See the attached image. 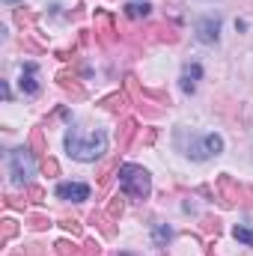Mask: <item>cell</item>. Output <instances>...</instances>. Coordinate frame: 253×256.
<instances>
[{
  "label": "cell",
  "instance_id": "obj_1",
  "mask_svg": "<svg viewBox=\"0 0 253 256\" xmlns=\"http://www.w3.org/2000/svg\"><path fill=\"white\" fill-rule=\"evenodd\" d=\"M66 152L78 161H98L108 152V134L104 131H92V134H80V131H68L66 134Z\"/></svg>",
  "mask_w": 253,
  "mask_h": 256
},
{
  "label": "cell",
  "instance_id": "obj_2",
  "mask_svg": "<svg viewBox=\"0 0 253 256\" xmlns=\"http://www.w3.org/2000/svg\"><path fill=\"white\" fill-rule=\"evenodd\" d=\"M116 176H120V188H122V194L128 200H140L143 202L152 194V176L140 164H120Z\"/></svg>",
  "mask_w": 253,
  "mask_h": 256
},
{
  "label": "cell",
  "instance_id": "obj_3",
  "mask_svg": "<svg viewBox=\"0 0 253 256\" xmlns=\"http://www.w3.org/2000/svg\"><path fill=\"white\" fill-rule=\"evenodd\" d=\"M185 137H188V131H182ZM179 143V149L194 158V161H208V158H214V155H220L224 152V140L218 137V134H190L188 143L185 140H176Z\"/></svg>",
  "mask_w": 253,
  "mask_h": 256
},
{
  "label": "cell",
  "instance_id": "obj_4",
  "mask_svg": "<svg viewBox=\"0 0 253 256\" xmlns=\"http://www.w3.org/2000/svg\"><path fill=\"white\" fill-rule=\"evenodd\" d=\"M6 164H9V179H12V185H18V188H24L27 182H30V176L36 173V161H33V152L30 149H9L6 152Z\"/></svg>",
  "mask_w": 253,
  "mask_h": 256
},
{
  "label": "cell",
  "instance_id": "obj_5",
  "mask_svg": "<svg viewBox=\"0 0 253 256\" xmlns=\"http://www.w3.org/2000/svg\"><path fill=\"white\" fill-rule=\"evenodd\" d=\"M194 33H196V39H200L202 45H214L218 36H220V18H214V15L200 18V21L194 24Z\"/></svg>",
  "mask_w": 253,
  "mask_h": 256
},
{
  "label": "cell",
  "instance_id": "obj_6",
  "mask_svg": "<svg viewBox=\"0 0 253 256\" xmlns=\"http://www.w3.org/2000/svg\"><path fill=\"white\" fill-rule=\"evenodd\" d=\"M57 196L66 202H84V200H90V185L86 182H63V185H57Z\"/></svg>",
  "mask_w": 253,
  "mask_h": 256
},
{
  "label": "cell",
  "instance_id": "obj_7",
  "mask_svg": "<svg viewBox=\"0 0 253 256\" xmlns=\"http://www.w3.org/2000/svg\"><path fill=\"white\" fill-rule=\"evenodd\" d=\"M36 74H39V66L36 63H24L21 66V80H18V86H21V92L24 96H39V80H36Z\"/></svg>",
  "mask_w": 253,
  "mask_h": 256
},
{
  "label": "cell",
  "instance_id": "obj_8",
  "mask_svg": "<svg viewBox=\"0 0 253 256\" xmlns=\"http://www.w3.org/2000/svg\"><path fill=\"white\" fill-rule=\"evenodd\" d=\"M218 191H220V202H224L226 208H230V206H236V202H238V196L244 194L236 182H232V179H230V176H220V179H218Z\"/></svg>",
  "mask_w": 253,
  "mask_h": 256
},
{
  "label": "cell",
  "instance_id": "obj_9",
  "mask_svg": "<svg viewBox=\"0 0 253 256\" xmlns=\"http://www.w3.org/2000/svg\"><path fill=\"white\" fill-rule=\"evenodd\" d=\"M202 78V66L200 63H188L185 68H182V78H179V86H182V92H194L196 90V80Z\"/></svg>",
  "mask_w": 253,
  "mask_h": 256
},
{
  "label": "cell",
  "instance_id": "obj_10",
  "mask_svg": "<svg viewBox=\"0 0 253 256\" xmlns=\"http://www.w3.org/2000/svg\"><path fill=\"white\" fill-rule=\"evenodd\" d=\"M96 24H98V39H102V45H110V42H114V24H110V18L102 12V15L96 18Z\"/></svg>",
  "mask_w": 253,
  "mask_h": 256
},
{
  "label": "cell",
  "instance_id": "obj_11",
  "mask_svg": "<svg viewBox=\"0 0 253 256\" xmlns=\"http://www.w3.org/2000/svg\"><path fill=\"white\" fill-rule=\"evenodd\" d=\"M170 238H173V230H170L167 224H155V226H152V242H155V248H167Z\"/></svg>",
  "mask_w": 253,
  "mask_h": 256
},
{
  "label": "cell",
  "instance_id": "obj_12",
  "mask_svg": "<svg viewBox=\"0 0 253 256\" xmlns=\"http://www.w3.org/2000/svg\"><path fill=\"white\" fill-rule=\"evenodd\" d=\"M149 39H158V42H176V30L167 27V24H158V27H149Z\"/></svg>",
  "mask_w": 253,
  "mask_h": 256
},
{
  "label": "cell",
  "instance_id": "obj_13",
  "mask_svg": "<svg viewBox=\"0 0 253 256\" xmlns=\"http://www.w3.org/2000/svg\"><path fill=\"white\" fill-rule=\"evenodd\" d=\"M149 12H152V6H149L146 0H143V3L134 0V3H128L126 6V18H131V21H140V18H146Z\"/></svg>",
  "mask_w": 253,
  "mask_h": 256
},
{
  "label": "cell",
  "instance_id": "obj_14",
  "mask_svg": "<svg viewBox=\"0 0 253 256\" xmlns=\"http://www.w3.org/2000/svg\"><path fill=\"white\" fill-rule=\"evenodd\" d=\"M134 131H137V122L134 120H122V126H120V149H128V143H131V137H134Z\"/></svg>",
  "mask_w": 253,
  "mask_h": 256
},
{
  "label": "cell",
  "instance_id": "obj_15",
  "mask_svg": "<svg viewBox=\"0 0 253 256\" xmlns=\"http://www.w3.org/2000/svg\"><path fill=\"white\" fill-rule=\"evenodd\" d=\"M60 86H63L66 92H72L74 98H80V96H84V90H80V84H78L74 78H68V74H60Z\"/></svg>",
  "mask_w": 253,
  "mask_h": 256
},
{
  "label": "cell",
  "instance_id": "obj_16",
  "mask_svg": "<svg viewBox=\"0 0 253 256\" xmlns=\"http://www.w3.org/2000/svg\"><path fill=\"white\" fill-rule=\"evenodd\" d=\"M114 167H120V161H116V158H110V161H104V164H102V170H98V185H102V188L110 182V170H114Z\"/></svg>",
  "mask_w": 253,
  "mask_h": 256
},
{
  "label": "cell",
  "instance_id": "obj_17",
  "mask_svg": "<svg viewBox=\"0 0 253 256\" xmlns=\"http://www.w3.org/2000/svg\"><path fill=\"white\" fill-rule=\"evenodd\" d=\"M54 248H57V256H84V250L72 242H57Z\"/></svg>",
  "mask_w": 253,
  "mask_h": 256
},
{
  "label": "cell",
  "instance_id": "obj_18",
  "mask_svg": "<svg viewBox=\"0 0 253 256\" xmlns=\"http://www.w3.org/2000/svg\"><path fill=\"white\" fill-rule=\"evenodd\" d=\"M232 236H236L242 244L253 248V230H250V226H236V230H232Z\"/></svg>",
  "mask_w": 253,
  "mask_h": 256
},
{
  "label": "cell",
  "instance_id": "obj_19",
  "mask_svg": "<svg viewBox=\"0 0 253 256\" xmlns=\"http://www.w3.org/2000/svg\"><path fill=\"white\" fill-rule=\"evenodd\" d=\"M104 108H108L110 114H122V108H126V96H110V98L104 102Z\"/></svg>",
  "mask_w": 253,
  "mask_h": 256
},
{
  "label": "cell",
  "instance_id": "obj_20",
  "mask_svg": "<svg viewBox=\"0 0 253 256\" xmlns=\"http://www.w3.org/2000/svg\"><path fill=\"white\" fill-rule=\"evenodd\" d=\"M30 146L36 149V155H48V152H45V143H42V131H39V128L30 134Z\"/></svg>",
  "mask_w": 253,
  "mask_h": 256
},
{
  "label": "cell",
  "instance_id": "obj_21",
  "mask_svg": "<svg viewBox=\"0 0 253 256\" xmlns=\"http://www.w3.org/2000/svg\"><path fill=\"white\" fill-rule=\"evenodd\" d=\"M108 218H110V220L122 218V200H120V196H114V200H110V206H108Z\"/></svg>",
  "mask_w": 253,
  "mask_h": 256
},
{
  "label": "cell",
  "instance_id": "obj_22",
  "mask_svg": "<svg viewBox=\"0 0 253 256\" xmlns=\"http://www.w3.org/2000/svg\"><path fill=\"white\" fill-rule=\"evenodd\" d=\"M15 232H18L15 220H12V218H6V220H3V236H0V242H9V238H12Z\"/></svg>",
  "mask_w": 253,
  "mask_h": 256
},
{
  "label": "cell",
  "instance_id": "obj_23",
  "mask_svg": "<svg viewBox=\"0 0 253 256\" xmlns=\"http://www.w3.org/2000/svg\"><path fill=\"white\" fill-rule=\"evenodd\" d=\"M92 220H98V226H102V232H104V236H108V238H110V236H114V226H110V220H108V218H104V214H92Z\"/></svg>",
  "mask_w": 253,
  "mask_h": 256
},
{
  "label": "cell",
  "instance_id": "obj_24",
  "mask_svg": "<svg viewBox=\"0 0 253 256\" xmlns=\"http://www.w3.org/2000/svg\"><path fill=\"white\" fill-rule=\"evenodd\" d=\"M42 167H45V173H48V176H57V173H60V164H57L54 158H48V155H45V161H42Z\"/></svg>",
  "mask_w": 253,
  "mask_h": 256
},
{
  "label": "cell",
  "instance_id": "obj_25",
  "mask_svg": "<svg viewBox=\"0 0 253 256\" xmlns=\"http://www.w3.org/2000/svg\"><path fill=\"white\" fill-rule=\"evenodd\" d=\"M60 226H63V230H68L72 236H80V224H78V220H72V218H66V220H60Z\"/></svg>",
  "mask_w": 253,
  "mask_h": 256
},
{
  "label": "cell",
  "instance_id": "obj_26",
  "mask_svg": "<svg viewBox=\"0 0 253 256\" xmlns=\"http://www.w3.org/2000/svg\"><path fill=\"white\" fill-rule=\"evenodd\" d=\"M27 196H30V202H42V196H45V194H42V188L30 185V188H27Z\"/></svg>",
  "mask_w": 253,
  "mask_h": 256
},
{
  "label": "cell",
  "instance_id": "obj_27",
  "mask_svg": "<svg viewBox=\"0 0 253 256\" xmlns=\"http://www.w3.org/2000/svg\"><path fill=\"white\" fill-rule=\"evenodd\" d=\"M48 224H51L48 218H39V214H36V218H30V226H33V230H45Z\"/></svg>",
  "mask_w": 253,
  "mask_h": 256
},
{
  "label": "cell",
  "instance_id": "obj_28",
  "mask_svg": "<svg viewBox=\"0 0 253 256\" xmlns=\"http://www.w3.org/2000/svg\"><path fill=\"white\" fill-rule=\"evenodd\" d=\"M84 256H102V250H98V244L86 242V244H84Z\"/></svg>",
  "mask_w": 253,
  "mask_h": 256
},
{
  "label": "cell",
  "instance_id": "obj_29",
  "mask_svg": "<svg viewBox=\"0 0 253 256\" xmlns=\"http://www.w3.org/2000/svg\"><path fill=\"white\" fill-rule=\"evenodd\" d=\"M15 21H18V24H30L33 15H30V12H15Z\"/></svg>",
  "mask_w": 253,
  "mask_h": 256
},
{
  "label": "cell",
  "instance_id": "obj_30",
  "mask_svg": "<svg viewBox=\"0 0 253 256\" xmlns=\"http://www.w3.org/2000/svg\"><path fill=\"white\" fill-rule=\"evenodd\" d=\"M3 3H18V0H3Z\"/></svg>",
  "mask_w": 253,
  "mask_h": 256
},
{
  "label": "cell",
  "instance_id": "obj_31",
  "mask_svg": "<svg viewBox=\"0 0 253 256\" xmlns=\"http://www.w3.org/2000/svg\"><path fill=\"white\" fill-rule=\"evenodd\" d=\"M122 256H128V254H122Z\"/></svg>",
  "mask_w": 253,
  "mask_h": 256
}]
</instances>
